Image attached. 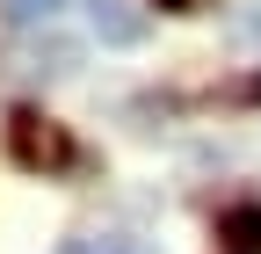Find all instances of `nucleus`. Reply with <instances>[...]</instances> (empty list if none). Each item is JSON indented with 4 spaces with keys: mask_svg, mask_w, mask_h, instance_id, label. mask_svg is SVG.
<instances>
[{
    "mask_svg": "<svg viewBox=\"0 0 261 254\" xmlns=\"http://www.w3.org/2000/svg\"><path fill=\"white\" fill-rule=\"evenodd\" d=\"M94 37H102V44H138L145 37V15L138 8H130V0H94Z\"/></svg>",
    "mask_w": 261,
    "mask_h": 254,
    "instance_id": "2",
    "label": "nucleus"
},
{
    "mask_svg": "<svg viewBox=\"0 0 261 254\" xmlns=\"http://www.w3.org/2000/svg\"><path fill=\"white\" fill-rule=\"evenodd\" d=\"M58 8H65V0H0V15H8L15 29H29V22H51Z\"/></svg>",
    "mask_w": 261,
    "mask_h": 254,
    "instance_id": "5",
    "label": "nucleus"
},
{
    "mask_svg": "<svg viewBox=\"0 0 261 254\" xmlns=\"http://www.w3.org/2000/svg\"><path fill=\"white\" fill-rule=\"evenodd\" d=\"M8 160L29 167V174H58V167H73V138L44 109H15L8 116Z\"/></svg>",
    "mask_w": 261,
    "mask_h": 254,
    "instance_id": "1",
    "label": "nucleus"
},
{
    "mask_svg": "<svg viewBox=\"0 0 261 254\" xmlns=\"http://www.w3.org/2000/svg\"><path fill=\"white\" fill-rule=\"evenodd\" d=\"M218 240L232 247V254H261V204H232L218 218Z\"/></svg>",
    "mask_w": 261,
    "mask_h": 254,
    "instance_id": "3",
    "label": "nucleus"
},
{
    "mask_svg": "<svg viewBox=\"0 0 261 254\" xmlns=\"http://www.w3.org/2000/svg\"><path fill=\"white\" fill-rule=\"evenodd\" d=\"M160 8H167V15H196L203 0H160Z\"/></svg>",
    "mask_w": 261,
    "mask_h": 254,
    "instance_id": "6",
    "label": "nucleus"
},
{
    "mask_svg": "<svg viewBox=\"0 0 261 254\" xmlns=\"http://www.w3.org/2000/svg\"><path fill=\"white\" fill-rule=\"evenodd\" d=\"M58 254H160V247L130 240V233H87V240H65Z\"/></svg>",
    "mask_w": 261,
    "mask_h": 254,
    "instance_id": "4",
    "label": "nucleus"
}]
</instances>
